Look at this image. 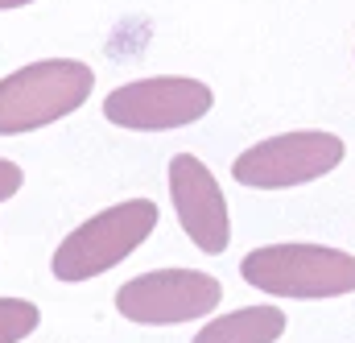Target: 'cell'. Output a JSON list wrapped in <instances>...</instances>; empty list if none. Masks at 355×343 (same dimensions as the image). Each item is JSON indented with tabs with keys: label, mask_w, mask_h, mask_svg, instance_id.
Wrapping results in <instances>:
<instances>
[{
	"label": "cell",
	"mask_w": 355,
	"mask_h": 343,
	"mask_svg": "<svg viewBox=\"0 0 355 343\" xmlns=\"http://www.w3.org/2000/svg\"><path fill=\"white\" fill-rule=\"evenodd\" d=\"M95 71L79 58H42L0 79V137L46 128L83 108Z\"/></svg>",
	"instance_id": "6da1fadb"
},
{
	"label": "cell",
	"mask_w": 355,
	"mask_h": 343,
	"mask_svg": "<svg viewBox=\"0 0 355 343\" xmlns=\"http://www.w3.org/2000/svg\"><path fill=\"white\" fill-rule=\"evenodd\" d=\"M21 186H25V174H21V166L0 158V203H4V199H12Z\"/></svg>",
	"instance_id": "30bf717a"
},
{
	"label": "cell",
	"mask_w": 355,
	"mask_h": 343,
	"mask_svg": "<svg viewBox=\"0 0 355 343\" xmlns=\"http://www.w3.org/2000/svg\"><path fill=\"white\" fill-rule=\"evenodd\" d=\"M21 4H33V0H0V8H21Z\"/></svg>",
	"instance_id": "8fae6325"
},
{
	"label": "cell",
	"mask_w": 355,
	"mask_h": 343,
	"mask_svg": "<svg viewBox=\"0 0 355 343\" xmlns=\"http://www.w3.org/2000/svg\"><path fill=\"white\" fill-rule=\"evenodd\" d=\"M223 298V285L198 269H153L116 290V310L141 327H174L207 319Z\"/></svg>",
	"instance_id": "5b68a950"
},
{
	"label": "cell",
	"mask_w": 355,
	"mask_h": 343,
	"mask_svg": "<svg viewBox=\"0 0 355 343\" xmlns=\"http://www.w3.org/2000/svg\"><path fill=\"white\" fill-rule=\"evenodd\" d=\"M343 153H347L343 137L302 128V133H281V137L257 141L252 149L236 158L232 174L240 186H252V190H289V186L331 174L343 162Z\"/></svg>",
	"instance_id": "277c9868"
},
{
	"label": "cell",
	"mask_w": 355,
	"mask_h": 343,
	"mask_svg": "<svg viewBox=\"0 0 355 343\" xmlns=\"http://www.w3.org/2000/svg\"><path fill=\"white\" fill-rule=\"evenodd\" d=\"M215 95L211 87L186 75H153L137 83L116 87L103 99V116L120 128L132 133H166V128H186L211 112Z\"/></svg>",
	"instance_id": "8992f818"
},
{
	"label": "cell",
	"mask_w": 355,
	"mask_h": 343,
	"mask_svg": "<svg viewBox=\"0 0 355 343\" xmlns=\"http://www.w3.org/2000/svg\"><path fill=\"white\" fill-rule=\"evenodd\" d=\"M285 335V315L277 306H244L223 319H211L194 343H277Z\"/></svg>",
	"instance_id": "ba28073f"
},
{
	"label": "cell",
	"mask_w": 355,
	"mask_h": 343,
	"mask_svg": "<svg viewBox=\"0 0 355 343\" xmlns=\"http://www.w3.org/2000/svg\"><path fill=\"white\" fill-rule=\"evenodd\" d=\"M157 228V203L153 199H128L99 215L83 219L50 257V269L58 281H91L107 269H116L124 257H132Z\"/></svg>",
	"instance_id": "7a4b0ae2"
},
{
	"label": "cell",
	"mask_w": 355,
	"mask_h": 343,
	"mask_svg": "<svg viewBox=\"0 0 355 343\" xmlns=\"http://www.w3.org/2000/svg\"><path fill=\"white\" fill-rule=\"evenodd\" d=\"M244 281L272 298H343L355 294V257L327 244H265L240 265Z\"/></svg>",
	"instance_id": "3957f363"
},
{
	"label": "cell",
	"mask_w": 355,
	"mask_h": 343,
	"mask_svg": "<svg viewBox=\"0 0 355 343\" xmlns=\"http://www.w3.org/2000/svg\"><path fill=\"white\" fill-rule=\"evenodd\" d=\"M170 199H174L182 232L207 257H215V253L227 249V240H232L227 199H223L215 174L207 170L194 153H174L170 158Z\"/></svg>",
	"instance_id": "52a82bcc"
},
{
	"label": "cell",
	"mask_w": 355,
	"mask_h": 343,
	"mask_svg": "<svg viewBox=\"0 0 355 343\" xmlns=\"http://www.w3.org/2000/svg\"><path fill=\"white\" fill-rule=\"evenodd\" d=\"M42 323V310L25 298H0V343H21Z\"/></svg>",
	"instance_id": "9c48e42d"
}]
</instances>
